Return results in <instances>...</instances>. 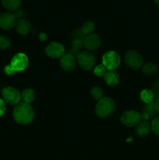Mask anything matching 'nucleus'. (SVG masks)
Masks as SVG:
<instances>
[{
  "label": "nucleus",
  "mask_w": 159,
  "mask_h": 160,
  "mask_svg": "<svg viewBox=\"0 0 159 160\" xmlns=\"http://www.w3.org/2000/svg\"><path fill=\"white\" fill-rule=\"evenodd\" d=\"M151 131V124L147 122H140L136 126V134L139 137H146Z\"/></svg>",
  "instance_id": "nucleus-15"
},
{
  "label": "nucleus",
  "mask_w": 159,
  "mask_h": 160,
  "mask_svg": "<svg viewBox=\"0 0 159 160\" xmlns=\"http://www.w3.org/2000/svg\"><path fill=\"white\" fill-rule=\"evenodd\" d=\"M121 58L115 51H108L102 57V65L108 70H115L119 66Z\"/></svg>",
  "instance_id": "nucleus-3"
},
{
  "label": "nucleus",
  "mask_w": 159,
  "mask_h": 160,
  "mask_svg": "<svg viewBox=\"0 0 159 160\" xmlns=\"http://www.w3.org/2000/svg\"><path fill=\"white\" fill-rule=\"evenodd\" d=\"M45 52L47 56L53 59H61L65 55V48L59 42H51L49 45H47Z\"/></svg>",
  "instance_id": "nucleus-9"
},
{
  "label": "nucleus",
  "mask_w": 159,
  "mask_h": 160,
  "mask_svg": "<svg viewBox=\"0 0 159 160\" xmlns=\"http://www.w3.org/2000/svg\"><path fill=\"white\" fill-rule=\"evenodd\" d=\"M16 31L21 35H26L30 33L31 29V24L27 20L24 18L19 19L15 24Z\"/></svg>",
  "instance_id": "nucleus-13"
},
{
  "label": "nucleus",
  "mask_w": 159,
  "mask_h": 160,
  "mask_svg": "<svg viewBox=\"0 0 159 160\" xmlns=\"http://www.w3.org/2000/svg\"><path fill=\"white\" fill-rule=\"evenodd\" d=\"M142 71L146 76H154L158 71V68L153 62H147L142 67Z\"/></svg>",
  "instance_id": "nucleus-17"
},
{
  "label": "nucleus",
  "mask_w": 159,
  "mask_h": 160,
  "mask_svg": "<svg viewBox=\"0 0 159 160\" xmlns=\"http://www.w3.org/2000/svg\"><path fill=\"white\" fill-rule=\"evenodd\" d=\"M34 98H35V93L31 88H26L21 93V99L23 100V102L26 104L32 102L34 100Z\"/></svg>",
  "instance_id": "nucleus-18"
},
{
  "label": "nucleus",
  "mask_w": 159,
  "mask_h": 160,
  "mask_svg": "<svg viewBox=\"0 0 159 160\" xmlns=\"http://www.w3.org/2000/svg\"><path fill=\"white\" fill-rule=\"evenodd\" d=\"M5 72H6V74L8 75H13L15 73V71L12 70V68L11 67L10 65L6 66V68H5Z\"/></svg>",
  "instance_id": "nucleus-31"
},
{
  "label": "nucleus",
  "mask_w": 159,
  "mask_h": 160,
  "mask_svg": "<svg viewBox=\"0 0 159 160\" xmlns=\"http://www.w3.org/2000/svg\"><path fill=\"white\" fill-rule=\"evenodd\" d=\"M60 65L65 71H72L76 67V59L70 53L65 54L61 58Z\"/></svg>",
  "instance_id": "nucleus-12"
},
{
  "label": "nucleus",
  "mask_w": 159,
  "mask_h": 160,
  "mask_svg": "<svg viewBox=\"0 0 159 160\" xmlns=\"http://www.w3.org/2000/svg\"><path fill=\"white\" fill-rule=\"evenodd\" d=\"M78 62L81 68L84 70H90L94 67L95 64V58L93 54L89 52H80L77 57Z\"/></svg>",
  "instance_id": "nucleus-8"
},
{
  "label": "nucleus",
  "mask_w": 159,
  "mask_h": 160,
  "mask_svg": "<svg viewBox=\"0 0 159 160\" xmlns=\"http://www.w3.org/2000/svg\"><path fill=\"white\" fill-rule=\"evenodd\" d=\"M10 39L5 35H0V50H5L10 45Z\"/></svg>",
  "instance_id": "nucleus-23"
},
{
  "label": "nucleus",
  "mask_w": 159,
  "mask_h": 160,
  "mask_svg": "<svg viewBox=\"0 0 159 160\" xmlns=\"http://www.w3.org/2000/svg\"><path fill=\"white\" fill-rule=\"evenodd\" d=\"M90 95L95 100L99 101L102 98H104V91L99 86H95L90 91Z\"/></svg>",
  "instance_id": "nucleus-22"
},
{
  "label": "nucleus",
  "mask_w": 159,
  "mask_h": 160,
  "mask_svg": "<svg viewBox=\"0 0 159 160\" xmlns=\"http://www.w3.org/2000/svg\"><path fill=\"white\" fill-rule=\"evenodd\" d=\"M6 112V105H5L4 101L0 98V117L3 115Z\"/></svg>",
  "instance_id": "nucleus-30"
},
{
  "label": "nucleus",
  "mask_w": 159,
  "mask_h": 160,
  "mask_svg": "<svg viewBox=\"0 0 159 160\" xmlns=\"http://www.w3.org/2000/svg\"><path fill=\"white\" fill-rule=\"evenodd\" d=\"M84 47V40L81 39H73L72 42V49L79 51Z\"/></svg>",
  "instance_id": "nucleus-25"
},
{
  "label": "nucleus",
  "mask_w": 159,
  "mask_h": 160,
  "mask_svg": "<svg viewBox=\"0 0 159 160\" xmlns=\"http://www.w3.org/2000/svg\"><path fill=\"white\" fill-rule=\"evenodd\" d=\"M17 18L11 12H2L0 14V28L4 30H9L15 27Z\"/></svg>",
  "instance_id": "nucleus-10"
},
{
  "label": "nucleus",
  "mask_w": 159,
  "mask_h": 160,
  "mask_svg": "<svg viewBox=\"0 0 159 160\" xmlns=\"http://www.w3.org/2000/svg\"><path fill=\"white\" fill-rule=\"evenodd\" d=\"M81 31L85 34L86 36L89 34H93L95 30V25L92 21H87L81 27Z\"/></svg>",
  "instance_id": "nucleus-21"
},
{
  "label": "nucleus",
  "mask_w": 159,
  "mask_h": 160,
  "mask_svg": "<svg viewBox=\"0 0 159 160\" xmlns=\"http://www.w3.org/2000/svg\"><path fill=\"white\" fill-rule=\"evenodd\" d=\"M104 81L109 86H115L119 83L120 78L115 70H108L104 76Z\"/></svg>",
  "instance_id": "nucleus-14"
},
{
  "label": "nucleus",
  "mask_w": 159,
  "mask_h": 160,
  "mask_svg": "<svg viewBox=\"0 0 159 160\" xmlns=\"http://www.w3.org/2000/svg\"><path fill=\"white\" fill-rule=\"evenodd\" d=\"M106 72H107L106 71V68L102 65V64L96 66L94 70V74L98 77H104Z\"/></svg>",
  "instance_id": "nucleus-26"
},
{
  "label": "nucleus",
  "mask_w": 159,
  "mask_h": 160,
  "mask_svg": "<svg viewBox=\"0 0 159 160\" xmlns=\"http://www.w3.org/2000/svg\"><path fill=\"white\" fill-rule=\"evenodd\" d=\"M140 114L134 110L126 111L121 117V122L126 127H135L140 122Z\"/></svg>",
  "instance_id": "nucleus-7"
},
{
  "label": "nucleus",
  "mask_w": 159,
  "mask_h": 160,
  "mask_svg": "<svg viewBox=\"0 0 159 160\" xmlns=\"http://www.w3.org/2000/svg\"><path fill=\"white\" fill-rule=\"evenodd\" d=\"M151 130L154 134L159 136V117H155L152 120L151 124Z\"/></svg>",
  "instance_id": "nucleus-24"
},
{
  "label": "nucleus",
  "mask_w": 159,
  "mask_h": 160,
  "mask_svg": "<svg viewBox=\"0 0 159 160\" xmlns=\"http://www.w3.org/2000/svg\"><path fill=\"white\" fill-rule=\"evenodd\" d=\"M85 38L86 35L81 31V30H77V31H75L73 34V39H81V40H84Z\"/></svg>",
  "instance_id": "nucleus-27"
},
{
  "label": "nucleus",
  "mask_w": 159,
  "mask_h": 160,
  "mask_svg": "<svg viewBox=\"0 0 159 160\" xmlns=\"http://www.w3.org/2000/svg\"><path fill=\"white\" fill-rule=\"evenodd\" d=\"M150 119V117L148 116L147 113H146L145 112H143L140 114V120H143V122H147V120H148Z\"/></svg>",
  "instance_id": "nucleus-32"
},
{
  "label": "nucleus",
  "mask_w": 159,
  "mask_h": 160,
  "mask_svg": "<svg viewBox=\"0 0 159 160\" xmlns=\"http://www.w3.org/2000/svg\"><path fill=\"white\" fill-rule=\"evenodd\" d=\"M140 99L145 104H149V103L154 102V94L153 93L151 89H144L140 92Z\"/></svg>",
  "instance_id": "nucleus-19"
},
{
  "label": "nucleus",
  "mask_w": 159,
  "mask_h": 160,
  "mask_svg": "<svg viewBox=\"0 0 159 160\" xmlns=\"http://www.w3.org/2000/svg\"><path fill=\"white\" fill-rule=\"evenodd\" d=\"M3 99L10 105H17L21 100V94L13 87H6L2 92Z\"/></svg>",
  "instance_id": "nucleus-5"
},
{
  "label": "nucleus",
  "mask_w": 159,
  "mask_h": 160,
  "mask_svg": "<svg viewBox=\"0 0 159 160\" xmlns=\"http://www.w3.org/2000/svg\"><path fill=\"white\" fill-rule=\"evenodd\" d=\"M20 0H2L3 7L9 11H17L20 6Z\"/></svg>",
  "instance_id": "nucleus-16"
},
{
  "label": "nucleus",
  "mask_w": 159,
  "mask_h": 160,
  "mask_svg": "<svg viewBox=\"0 0 159 160\" xmlns=\"http://www.w3.org/2000/svg\"><path fill=\"white\" fill-rule=\"evenodd\" d=\"M125 62L129 68L132 70H138L143 66V59L138 52L129 50L125 55Z\"/></svg>",
  "instance_id": "nucleus-4"
},
{
  "label": "nucleus",
  "mask_w": 159,
  "mask_h": 160,
  "mask_svg": "<svg viewBox=\"0 0 159 160\" xmlns=\"http://www.w3.org/2000/svg\"><path fill=\"white\" fill-rule=\"evenodd\" d=\"M14 16H15L16 18H17V20H19V19H22L23 18V17L25 16V12L23 10H22V9H17V11H15V14H14Z\"/></svg>",
  "instance_id": "nucleus-29"
},
{
  "label": "nucleus",
  "mask_w": 159,
  "mask_h": 160,
  "mask_svg": "<svg viewBox=\"0 0 159 160\" xmlns=\"http://www.w3.org/2000/svg\"><path fill=\"white\" fill-rule=\"evenodd\" d=\"M115 105L113 100L108 97H104L98 102L95 107V113L101 118H104L114 112Z\"/></svg>",
  "instance_id": "nucleus-2"
},
{
  "label": "nucleus",
  "mask_w": 159,
  "mask_h": 160,
  "mask_svg": "<svg viewBox=\"0 0 159 160\" xmlns=\"http://www.w3.org/2000/svg\"><path fill=\"white\" fill-rule=\"evenodd\" d=\"M100 45H101V39L98 34H89L86 36L84 40V47L90 51L96 50L97 48H99Z\"/></svg>",
  "instance_id": "nucleus-11"
},
{
  "label": "nucleus",
  "mask_w": 159,
  "mask_h": 160,
  "mask_svg": "<svg viewBox=\"0 0 159 160\" xmlns=\"http://www.w3.org/2000/svg\"><path fill=\"white\" fill-rule=\"evenodd\" d=\"M11 67L15 72L23 71L28 66V58L23 53H17L12 57Z\"/></svg>",
  "instance_id": "nucleus-6"
},
{
  "label": "nucleus",
  "mask_w": 159,
  "mask_h": 160,
  "mask_svg": "<svg viewBox=\"0 0 159 160\" xmlns=\"http://www.w3.org/2000/svg\"><path fill=\"white\" fill-rule=\"evenodd\" d=\"M143 112L147 113L148 116L150 117V118H153V119L157 117V115L158 114L157 109H156L155 104H154V102L149 103V104L145 105Z\"/></svg>",
  "instance_id": "nucleus-20"
},
{
  "label": "nucleus",
  "mask_w": 159,
  "mask_h": 160,
  "mask_svg": "<svg viewBox=\"0 0 159 160\" xmlns=\"http://www.w3.org/2000/svg\"><path fill=\"white\" fill-rule=\"evenodd\" d=\"M151 91H152L153 93H154V95H156V96H157V95H159V80H157V81L153 84Z\"/></svg>",
  "instance_id": "nucleus-28"
},
{
  "label": "nucleus",
  "mask_w": 159,
  "mask_h": 160,
  "mask_svg": "<svg viewBox=\"0 0 159 160\" xmlns=\"http://www.w3.org/2000/svg\"><path fill=\"white\" fill-rule=\"evenodd\" d=\"M154 104H155V106H156V109H157V112L159 113V95H157V96H156L155 99H154Z\"/></svg>",
  "instance_id": "nucleus-33"
},
{
  "label": "nucleus",
  "mask_w": 159,
  "mask_h": 160,
  "mask_svg": "<svg viewBox=\"0 0 159 160\" xmlns=\"http://www.w3.org/2000/svg\"><path fill=\"white\" fill-rule=\"evenodd\" d=\"M154 1L155 2V4L157 6V7L159 8V0H154Z\"/></svg>",
  "instance_id": "nucleus-34"
},
{
  "label": "nucleus",
  "mask_w": 159,
  "mask_h": 160,
  "mask_svg": "<svg viewBox=\"0 0 159 160\" xmlns=\"http://www.w3.org/2000/svg\"><path fill=\"white\" fill-rule=\"evenodd\" d=\"M13 118L17 123L26 125L31 123L34 118V112L30 104L20 102L13 109Z\"/></svg>",
  "instance_id": "nucleus-1"
}]
</instances>
